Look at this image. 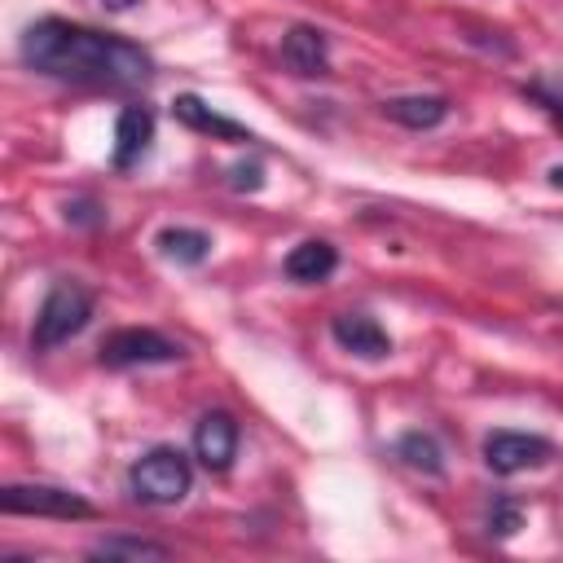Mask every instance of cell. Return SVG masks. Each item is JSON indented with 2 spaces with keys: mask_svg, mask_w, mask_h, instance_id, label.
<instances>
[{
  "mask_svg": "<svg viewBox=\"0 0 563 563\" xmlns=\"http://www.w3.org/2000/svg\"><path fill=\"white\" fill-rule=\"evenodd\" d=\"M18 57L35 75L62 79V84L141 88L154 79L150 48L84 22H66V18H35L18 40Z\"/></svg>",
  "mask_w": 563,
  "mask_h": 563,
  "instance_id": "6da1fadb",
  "label": "cell"
},
{
  "mask_svg": "<svg viewBox=\"0 0 563 563\" xmlns=\"http://www.w3.org/2000/svg\"><path fill=\"white\" fill-rule=\"evenodd\" d=\"M92 308H97V299H92V290H88L84 282H75V277H57V282L48 286L40 312H35L31 347H40V352L62 347L66 339H75V334L92 321Z\"/></svg>",
  "mask_w": 563,
  "mask_h": 563,
  "instance_id": "7a4b0ae2",
  "label": "cell"
},
{
  "mask_svg": "<svg viewBox=\"0 0 563 563\" xmlns=\"http://www.w3.org/2000/svg\"><path fill=\"white\" fill-rule=\"evenodd\" d=\"M189 488H194V466L172 444H154L150 453H141L128 466V493L141 506H176V501H185Z\"/></svg>",
  "mask_w": 563,
  "mask_h": 563,
  "instance_id": "3957f363",
  "label": "cell"
},
{
  "mask_svg": "<svg viewBox=\"0 0 563 563\" xmlns=\"http://www.w3.org/2000/svg\"><path fill=\"white\" fill-rule=\"evenodd\" d=\"M180 356H185V347H180V343H172L167 334L150 330V325H123V330L106 334V339H101V347H97V361H101L106 369L172 365V361H180Z\"/></svg>",
  "mask_w": 563,
  "mask_h": 563,
  "instance_id": "277c9868",
  "label": "cell"
},
{
  "mask_svg": "<svg viewBox=\"0 0 563 563\" xmlns=\"http://www.w3.org/2000/svg\"><path fill=\"white\" fill-rule=\"evenodd\" d=\"M0 510L35 515V519H92L97 515L88 497H79L75 488H57V484H4Z\"/></svg>",
  "mask_w": 563,
  "mask_h": 563,
  "instance_id": "5b68a950",
  "label": "cell"
},
{
  "mask_svg": "<svg viewBox=\"0 0 563 563\" xmlns=\"http://www.w3.org/2000/svg\"><path fill=\"white\" fill-rule=\"evenodd\" d=\"M484 466L493 475H519V471H532V466H545L554 457V444L545 435H532V431H488L484 435Z\"/></svg>",
  "mask_w": 563,
  "mask_h": 563,
  "instance_id": "8992f818",
  "label": "cell"
},
{
  "mask_svg": "<svg viewBox=\"0 0 563 563\" xmlns=\"http://www.w3.org/2000/svg\"><path fill=\"white\" fill-rule=\"evenodd\" d=\"M194 457L207 471H216V475L233 466V457H238V422H233V413L211 409V413L198 418V427H194Z\"/></svg>",
  "mask_w": 563,
  "mask_h": 563,
  "instance_id": "52a82bcc",
  "label": "cell"
},
{
  "mask_svg": "<svg viewBox=\"0 0 563 563\" xmlns=\"http://www.w3.org/2000/svg\"><path fill=\"white\" fill-rule=\"evenodd\" d=\"M154 141V110L150 106H123L114 119V150H110V167L114 172H132Z\"/></svg>",
  "mask_w": 563,
  "mask_h": 563,
  "instance_id": "ba28073f",
  "label": "cell"
},
{
  "mask_svg": "<svg viewBox=\"0 0 563 563\" xmlns=\"http://www.w3.org/2000/svg\"><path fill=\"white\" fill-rule=\"evenodd\" d=\"M330 339H334L343 352L361 356V361H383V356H391V334H387L374 317H365V312H339V317L330 321Z\"/></svg>",
  "mask_w": 563,
  "mask_h": 563,
  "instance_id": "9c48e42d",
  "label": "cell"
},
{
  "mask_svg": "<svg viewBox=\"0 0 563 563\" xmlns=\"http://www.w3.org/2000/svg\"><path fill=\"white\" fill-rule=\"evenodd\" d=\"M282 62L312 79V75H330V40L321 26H308V22H295L286 35H282Z\"/></svg>",
  "mask_w": 563,
  "mask_h": 563,
  "instance_id": "30bf717a",
  "label": "cell"
},
{
  "mask_svg": "<svg viewBox=\"0 0 563 563\" xmlns=\"http://www.w3.org/2000/svg\"><path fill=\"white\" fill-rule=\"evenodd\" d=\"M172 114H176V123H185L189 132H202V136H216V141H255V132H251L246 123H238V119L211 110L198 92H180V97L172 101Z\"/></svg>",
  "mask_w": 563,
  "mask_h": 563,
  "instance_id": "8fae6325",
  "label": "cell"
},
{
  "mask_svg": "<svg viewBox=\"0 0 563 563\" xmlns=\"http://www.w3.org/2000/svg\"><path fill=\"white\" fill-rule=\"evenodd\" d=\"M383 119L409 128V132H427V128H440L449 119V97H435V92H413V97H387L383 106Z\"/></svg>",
  "mask_w": 563,
  "mask_h": 563,
  "instance_id": "7c38bea8",
  "label": "cell"
},
{
  "mask_svg": "<svg viewBox=\"0 0 563 563\" xmlns=\"http://www.w3.org/2000/svg\"><path fill=\"white\" fill-rule=\"evenodd\" d=\"M282 268H286L290 282L312 286V282H325L339 268V251L325 238H303L299 246H290V255L282 260Z\"/></svg>",
  "mask_w": 563,
  "mask_h": 563,
  "instance_id": "4fadbf2b",
  "label": "cell"
},
{
  "mask_svg": "<svg viewBox=\"0 0 563 563\" xmlns=\"http://www.w3.org/2000/svg\"><path fill=\"white\" fill-rule=\"evenodd\" d=\"M154 246H158L163 260L185 264V268H194V264H202V260L211 255V238H207L202 229H189V224H167V229H158Z\"/></svg>",
  "mask_w": 563,
  "mask_h": 563,
  "instance_id": "5bb4252c",
  "label": "cell"
},
{
  "mask_svg": "<svg viewBox=\"0 0 563 563\" xmlns=\"http://www.w3.org/2000/svg\"><path fill=\"white\" fill-rule=\"evenodd\" d=\"M396 457L405 466L422 471V475H444V449H440V440L431 431H405L396 440Z\"/></svg>",
  "mask_w": 563,
  "mask_h": 563,
  "instance_id": "9a60e30c",
  "label": "cell"
},
{
  "mask_svg": "<svg viewBox=\"0 0 563 563\" xmlns=\"http://www.w3.org/2000/svg\"><path fill=\"white\" fill-rule=\"evenodd\" d=\"M167 554L172 550L163 541H145V537H106L88 550V559H106V563H114V559H167Z\"/></svg>",
  "mask_w": 563,
  "mask_h": 563,
  "instance_id": "2e32d148",
  "label": "cell"
},
{
  "mask_svg": "<svg viewBox=\"0 0 563 563\" xmlns=\"http://www.w3.org/2000/svg\"><path fill=\"white\" fill-rule=\"evenodd\" d=\"M484 523H488V537L506 541V537H515V532L523 528V510H519V501H515V497H493V506H488Z\"/></svg>",
  "mask_w": 563,
  "mask_h": 563,
  "instance_id": "e0dca14e",
  "label": "cell"
},
{
  "mask_svg": "<svg viewBox=\"0 0 563 563\" xmlns=\"http://www.w3.org/2000/svg\"><path fill=\"white\" fill-rule=\"evenodd\" d=\"M528 97H537V101L563 123V79H532V84H528Z\"/></svg>",
  "mask_w": 563,
  "mask_h": 563,
  "instance_id": "ac0fdd59",
  "label": "cell"
},
{
  "mask_svg": "<svg viewBox=\"0 0 563 563\" xmlns=\"http://www.w3.org/2000/svg\"><path fill=\"white\" fill-rule=\"evenodd\" d=\"M229 185H233L238 194H255V189H264V163H260V158L238 163V167L229 172Z\"/></svg>",
  "mask_w": 563,
  "mask_h": 563,
  "instance_id": "d6986e66",
  "label": "cell"
},
{
  "mask_svg": "<svg viewBox=\"0 0 563 563\" xmlns=\"http://www.w3.org/2000/svg\"><path fill=\"white\" fill-rule=\"evenodd\" d=\"M66 220H70V224H101V207H97L92 198L66 202Z\"/></svg>",
  "mask_w": 563,
  "mask_h": 563,
  "instance_id": "ffe728a7",
  "label": "cell"
},
{
  "mask_svg": "<svg viewBox=\"0 0 563 563\" xmlns=\"http://www.w3.org/2000/svg\"><path fill=\"white\" fill-rule=\"evenodd\" d=\"M545 180H550V189H559V194H563V163H554V167L545 172Z\"/></svg>",
  "mask_w": 563,
  "mask_h": 563,
  "instance_id": "44dd1931",
  "label": "cell"
},
{
  "mask_svg": "<svg viewBox=\"0 0 563 563\" xmlns=\"http://www.w3.org/2000/svg\"><path fill=\"white\" fill-rule=\"evenodd\" d=\"M101 4H106V9H114V13H123V9H132L136 0H101Z\"/></svg>",
  "mask_w": 563,
  "mask_h": 563,
  "instance_id": "7402d4cb",
  "label": "cell"
}]
</instances>
